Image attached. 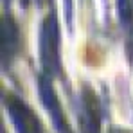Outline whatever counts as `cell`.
<instances>
[{"label":"cell","mask_w":133,"mask_h":133,"mask_svg":"<svg viewBox=\"0 0 133 133\" xmlns=\"http://www.w3.org/2000/svg\"><path fill=\"white\" fill-rule=\"evenodd\" d=\"M42 63L50 74L59 70V32L52 18H49L42 29Z\"/></svg>","instance_id":"cell-1"},{"label":"cell","mask_w":133,"mask_h":133,"mask_svg":"<svg viewBox=\"0 0 133 133\" xmlns=\"http://www.w3.org/2000/svg\"><path fill=\"white\" fill-rule=\"evenodd\" d=\"M7 110H9V115H11L18 133H40L36 117L20 99H15V97L7 99Z\"/></svg>","instance_id":"cell-2"},{"label":"cell","mask_w":133,"mask_h":133,"mask_svg":"<svg viewBox=\"0 0 133 133\" xmlns=\"http://www.w3.org/2000/svg\"><path fill=\"white\" fill-rule=\"evenodd\" d=\"M40 94H42V101H43L45 108L49 110L52 121L56 122V128L59 130V133H68V126H66V121H65V115L61 111V106L54 95V90L52 87L47 83V81H42L40 85Z\"/></svg>","instance_id":"cell-3"},{"label":"cell","mask_w":133,"mask_h":133,"mask_svg":"<svg viewBox=\"0 0 133 133\" xmlns=\"http://www.w3.org/2000/svg\"><path fill=\"white\" fill-rule=\"evenodd\" d=\"M115 133H130V131H122V130H119V131H115Z\"/></svg>","instance_id":"cell-4"}]
</instances>
